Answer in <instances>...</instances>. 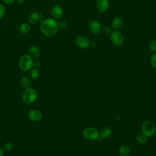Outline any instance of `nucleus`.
Wrapping results in <instances>:
<instances>
[{"mask_svg": "<svg viewBox=\"0 0 156 156\" xmlns=\"http://www.w3.org/2000/svg\"><path fill=\"white\" fill-rule=\"evenodd\" d=\"M110 6L108 0H98L96 3V7L99 12L101 13L105 12L108 10Z\"/></svg>", "mask_w": 156, "mask_h": 156, "instance_id": "nucleus-12", "label": "nucleus"}, {"mask_svg": "<svg viewBox=\"0 0 156 156\" xmlns=\"http://www.w3.org/2000/svg\"><path fill=\"white\" fill-rule=\"evenodd\" d=\"M40 76V71L37 68H32L29 72V77L32 80H37Z\"/></svg>", "mask_w": 156, "mask_h": 156, "instance_id": "nucleus-17", "label": "nucleus"}, {"mask_svg": "<svg viewBox=\"0 0 156 156\" xmlns=\"http://www.w3.org/2000/svg\"><path fill=\"white\" fill-rule=\"evenodd\" d=\"M2 148L4 149V151H5V152H10L13 149V145L10 142H6L4 144Z\"/></svg>", "mask_w": 156, "mask_h": 156, "instance_id": "nucleus-21", "label": "nucleus"}, {"mask_svg": "<svg viewBox=\"0 0 156 156\" xmlns=\"http://www.w3.org/2000/svg\"><path fill=\"white\" fill-rule=\"evenodd\" d=\"M41 66V63L40 62H39V61L34 62V66H34L35 68L38 69V68H40Z\"/></svg>", "mask_w": 156, "mask_h": 156, "instance_id": "nucleus-27", "label": "nucleus"}, {"mask_svg": "<svg viewBox=\"0 0 156 156\" xmlns=\"http://www.w3.org/2000/svg\"><path fill=\"white\" fill-rule=\"evenodd\" d=\"M151 63L152 66L156 69V53L154 54L151 57Z\"/></svg>", "mask_w": 156, "mask_h": 156, "instance_id": "nucleus-24", "label": "nucleus"}, {"mask_svg": "<svg viewBox=\"0 0 156 156\" xmlns=\"http://www.w3.org/2000/svg\"><path fill=\"white\" fill-rule=\"evenodd\" d=\"M57 23H58V27H60V28H65L67 26V23L64 20L59 21L58 22H57Z\"/></svg>", "mask_w": 156, "mask_h": 156, "instance_id": "nucleus-26", "label": "nucleus"}, {"mask_svg": "<svg viewBox=\"0 0 156 156\" xmlns=\"http://www.w3.org/2000/svg\"><path fill=\"white\" fill-rule=\"evenodd\" d=\"M58 29L57 21L53 18H46L40 24L41 33L46 37L55 35Z\"/></svg>", "mask_w": 156, "mask_h": 156, "instance_id": "nucleus-1", "label": "nucleus"}, {"mask_svg": "<svg viewBox=\"0 0 156 156\" xmlns=\"http://www.w3.org/2000/svg\"><path fill=\"white\" fill-rule=\"evenodd\" d=\"M149 49L151 52H156V40H152L149 44Z\"/></svg>", "mask_w": 156, "mask_h": 156, "instance_id": "nucleus-22", "label": "nucleus"}, {"mask_svg": "<svg viewBox=\"0 0 156 156\" xmlns=\"http://www.w3.org/2000/svg\"><path fill=\"white\" fill-rule=\"evenodd\" d=\"M118 152L122 156H127L130 152V149L127 146H122L119 148Z\"/></svg>", "mask_w": 156, "mask_h": 156, "instance_id": "nucleus-19", "label": "nucleus"}, {"mask_svg": "<svg viewBox=\"0 0 156 156\" xmlns=\"http://www.w3.org/2000/svg\"><path fill=\"white\" fill-rule=\"evenodd\" d=\"M2 1L6 4H11L14 2V0H2Z\"/></svg>", "mask_w": 156, "mask_h": 156, "instance_id": "nucleus-28", "label": "nucleus"}, {"mask_svg": "<svg viewBox=\"0 0 156 156\" xmlns=\"http://www.w3.org/2000/svg\"><path fill=\"white\" fill-rule=\"evenodd\" d=\"M44 20V16L40 12H34L28 16V21L33 25H37Z\"/></svg>", "mask_w": 156, "mask_h": 156, "instance_id": "nucleus-7", "label": "nucleus"}, {"mask_svg": "<svg viewBox=\"0 0 156 156\" xmlns=\"http://www.w3.org/2000/svg\"><path fill=\"white\" fill-rule=\"evenodd\" d=\"M17 2L20 5H22L24 3V0H17Z\"/></svg>", "mask_w": 156, "mask_h": 156, "instance_id": "nucleus-30", "label": "nucleus"}, {"mask_svg": "<svg viewBox=\"0 0 156 156\" xmlns=\"http://www.w3.org/2000/svg\"><path fill=\"white\" fill-rule=\"evenodd\" d=\"M102 30L104 34H106V35L111 34V33L112 32L111 28H110L109 26H104V27L102 29Z\"/></svg>", "mask_w": 156, "mask_h": 156, "instance_id": "nucleus-25", "label": "nucleus"}, {"mask_svg": "<svg viewBox=\"0 0 156 156\" xmlns=\"http://www.w3.org/2000/svg\"><path fill=\"white\" fill-rule=\"evenodd\" d=\"M29 55L33 58L37 59L40 55V50L39 48L35 45H32L29 48Z\"/></svg>", "mask_w": 156, "mask_h": 156, "instance_id": "nucleus-13", "label": "nucleus"}, {"mask_svg": "<svg viewBox=\"0 0 156 156\" xmlns=\"http://www.w3.org/2000/svg\"><path fill=\"white\" fill-rule=\"evenodd\" d=\"M27 118L33 122L40 121L43 118L41 112L38 109H31L27 113Z\"/></svg>", "mask_w": 156, "mask_h": 156, "instance_id": "nucleus-8", "label": "nucleus"}, {"mask_svg": "<svg viewBox=\"0 0 156 156\" xmlns=\"http://www.w3.org/2000/svg\"><path fill=\"white\" fill-rule=\"evenodd\" d=\"M5 12H6L5 7L3 4H0V19L2 18L4 16Z\"/></svg>", "mask_w": 156, "mask_h": 156, "instance_id": "nucleus-23", "label": "nucleus"}, {"mask_svg": "<svg viewBox=\"0 0 156 156\" xmlns=\"http://www.w3.org/2000/svg\"><path fill=\"white\" fill-rule=\"evenodd\" d=\"M84 138L88 140H95L99 138L100 134L99 131L93 127H88L85 129L82 133Z\"/></svg>", "mask_w": 156, "mask_h": 156, "instance_id": "nucleus-4", "label": "nucleus"}, {"mask_svg": "<svg viewBox=\"0 0 156 156\" xmlns=\"http://www.w3.org/2000/svg\"><path fill=\"white\" fill-rule=\"evenodd\" d=\"M123 24V20L121 17L116 16L113 18L112 21L111 25L113 29H120Z\"/></svg>", "mask_w": 156, "mask_h": 156, "instance_id": "nucleus-14", "label": "nucleus"}, {"mask_svg": "<svg viewBox=\"0 0 156 156\" xmlns=\"http://www.w3.org/2000/svg\"><path fill=\"white\" fill-rule=\"evenodd\" d=\"M76 43L80 49H87L90 45L89 39L84 35H79L76 39Z\"/></svg>", "mask_w": 156, "mask_h": 156, "instance_id": "nucleus-9", "label": "nucleus"}, {"mask_svg": "<svg viewBox=\"0 0 156 156\" xmlns=\"http://www.w3.org/2000/svg\"><path fill=\"white\" fill-rule=\"evenodd\" d=\"M34 66V59L29 55H23L18 62V66L20 69L23 71H30Z\"/></svg>", "mask_w": 156, "mask_h": 156, "instance_id": "nucleus-3", "label": "nucleus"}, {"mask_svg": "<svg viewBox=\"0 0 156 156\" xmlns=\"http://www.w3.org/2000/svg\"><path fill=\"white\" fill-rule=\"evenodd\" d=\"M155 124L150 121L144 122L142 126V133L147 136H151L155 133Z\"/></svg>", "mask_w": 156, "mask_h": 156, "instance_id": "nucleus-6", "label": "nucleus"}, {"mask_svg": "<svg viewBox=\"0 0 156 156\" xmlns=\"http://www.w3.org/2000/svg\"><path fill=\"white\" fill-rule=\"evenodd\" d=\"M4 153H5V151L4 149L2 148V147L0 146V156H4Z\"/></svg>", "mask_w": 156, "mask_h": 156, "instance_id": "nucleus-29", "label": "nucleus"}, {"mask_svg": "<svg viewBox=\"0 0 156 156\" xmlns=\"http://www.w3.org/2000/svg\"><path fill=\"white\" fill-rule=\"evenodd\" d=\"M110 40L113 45L119 46L122 45L124 42V36L121 31L115 30L110 34Z\"/></svg>", "mask_w": 156, "mask_h": 156, "instance_id": "nucleus-5", "label": "nucleus"}, {"mask_svg": "<svg viewBox=\"0 0 156 156\" xmlns=\"http://www.w3.org/2000/svg\"><path fill=\"white\" fill-rule=\"evenodd\" d=\"M89 29L92 33L94 34H98L101 31L102 26L101 23L98 21L93 20L91 21L89 23Z\"/></svg>", "mask_w": 156, "mask_h": 156, "instance_id": "nucleus-11", "label": "nucleus"}, {"mask_svg": "<svg viewBox=\"0 0 156 156\" xmlns=\"http://www.w3.org/2000/svg\"><path fill=\"white\" fill-rule=\"evenodd\" d=\"M30 30V26L27 23H22L19 27V31L22 34H26Z\"/></svg>", "mask_w": 156, "mask_h": 156, "instance_id": "nucleus-15", "label": "nucleus"}, {"mask_svg": "<svg viewBox=\"0 0 156 156\" xmlns=\"http://www.w3.org/2000/svg\"><path fill=\"white\" fill-rule=\"evenodd\" d=\"M20 83H21V86L24 88L30 87V84H31V80H30V77H27V76L22 77L20 79Z\"/></svg>", "mask_w": 156, "mask_h": 156, "instance_id": "nucleus-16", "label": "nucleus"}, {"mask_svg": "<svg viewBox=\"0 0 156 156\" xmlns=\"http://www.w3.org/2000/svg\"><path fill=\"white\" fill-rule=\"evenodd\" d=\"M136 139L138 143L141 144H144L147 141V136H146L144 134L141 133L138 135Z\"/></svg>", "mask_w": 156, "mask_h": 156, "instance_id": "nucleus-20", "label": "nucleus"}, {"mask_svg": "<svg viewBox=\"0 0 156 156\" xmlns=\"http://www.w3.org/2000/svg\"><path fill=\"white\" fill-rule=\"evenodd\" d=\"M63 15V8L60 5H55L52 7L51 15L53 19L58 20L62 18Z\"/></svg>", "mask_w": 156, "mask_h": 156, "instance_id": "nucleus-10", "label": "nucleus"}, {"mask_svg": "<svg viewBox=\"0 0 156 156\" xmlns=\"http://www.w3.org/2000/svg\"><path fill=\"white\" fill-rule=\"evenodd\" d=\"M112 133V130L109 127H104L101 131L100 135L102 138H108Z\"/></svg>", "mask_w": 156, "mask_h": 156, "instance_id": "nucleus-18", "label": "nucleus"}, {"mask_svg": "<svg viewBox=\"0 0 156 156\" xmlns=\"http://www.w3.org/2000/svg\"><path fill=\"white\" fill-rule=\"evenodd\" d=\"M38 96L37 91L32 87L25 88L22 94V100L26 104H30L36 101Z\"/></svg>", "mask_w": 156, "mask_h": 156, "instance_id": "nucleus-2", "label": "nucleus"}]
</instances>
